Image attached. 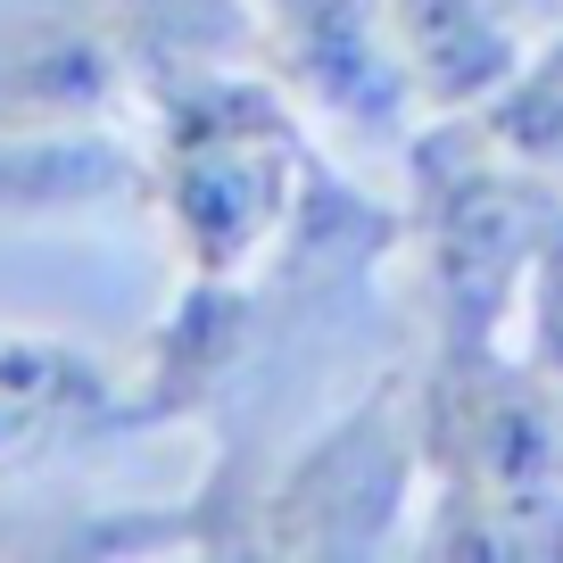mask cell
Returning a JSON list of instances; mask_svg holds the SVG:
<instances>
[{"label":"cell","mask_w":563,"mask_h":563,"mask_svg":"<svg viewBox=\"0 0 563 563\" xmlns=\"http://www.w3.org/2000/svg\"><path fill=\"white\" fill-rule=\"evenodd\" d=\"M406 183H415L406 232L440 290V340H506V323L522 316V282L547 241V216L563 208V183L506 158L473 108L415 124Z\"/></svg>","instance_id":"1"},{"label":"cell","mask_w":563,"mask_h":563,"mask_svg":"<svg viewBox=\"0 0 563 563\" xmlns=\"http://www.w3.org/2000/svg\"><path fill=\"white\" fill-rule=\"evenodd\" d=\"M422 489L415 373H373L349 406L316 422V440L265 473L257 555H382Z\"/></svg>","instance_id":"2"},{"label":"cell","mask_w":563,"mask_h":563,"mask_svg":"<svg viewBox=\"0 0 563 563\" xmlns=\"http://www.w3.org/2000/svg\"><path fill=\"white\" fill-rule=\"evenodd\" d=\"M422 481L448 497H555L563 489V382L506 340H440L415 382Z\"/></svg>","instance_id":"3"},{"label":"cell","mask_w":563,"mask_h":563,"mask_svg":"<svg viewBox=\"0 0 563 563\" xmlns=\"http://www.w3.org/2000/svg\"><path fill=\"white\" fill-rule=\"evenodd\" d=\"M249 9H257V67L307 117L406 158L422 100L406 84L389 0H249Z\"/></svg>","instance_id":"4"},{"label":"cell","mask_w":563,"mask_h":563,"mask_svg":"<svg viewBox=\"0 0 563 563\" xmlns=\"http://www.w3.org/2000/svg\"><path fill=\"white\" fill-rule=\"evenodd\" d=\"M141 108V75L91 0H0V133L117 124Z\"/></svg>","instance_id":"5"},{"label":"cell","mask_w":563,"mask_h":563,"mask_svg":"<svg viewBox=\"0 0 563 563\" xmlns=\"http://www.w3.org/2000/svg\"><path fill=\"white\" fill-rule=\"evenodd\" d=\"M133 431V389L108 356L42 332H0V481Z\"/></svg>","instance_id":"6"},{"label":"cell","mask_w":563,"mask_h":563,"mask_svg":"<svg viewBox=\"0 0 563 563\" xmlns=\"http://www.w3.org/2000/svg\"><path fill=\"white\" fill-rule=\"evenodd\" d=\"M124 199H150V150L117 124H42L0 133V232L9 224H67Z\"/></svg>","instance_id":"7"},{"label":"cell","mask_w":563,"mask_h":563,"mask_svg":"<svg viewBox=\"0 0 563 563\" xmlns=\"http://www.w3.org/2000/svg\"><path fill=\"white\" fill-rule=\"evenodd\" d=\"M389 25H398V58L422 117L481 108L522 58V34L497 0H389Z\"/></svg>","instance_id":"8"},{"label":"cell","mask_w":563,"mask_h":563,"mask_svg":"<svg viewBox=\"0 0 563 563\" xmlns=\"http://www.w3.org/2000/svg\"><path fill=\"white\" fill-rule=\"evenodd\" d=\"M91 18L133 58L141 91L166 84V75H191V67L257 58V9L249 0H91Z\"/></svg>","instance_id":"9"},{"label":"cell","mask_w":563,"mask_h":563,"mask_svg":"<svg viewBox=\"0 0 563 563\" xmlns=\"http://www.w3.org/2000/svg\"><path fill=\"white\" fill-rule=\"evenodd\" d=\"M473 117H481V133H489L506 158H522L530 175L563 183V18L522 42L514 75L473 108Z\"/></svg>","instance_id":"10"},{"label":"cell","mask_w":563,"mask_h":563,"mask_svg":"<svg viewBox=\"0 0 563 563\" xmlns=\"http://www.w3.org/2000/svg\"><path fill=\"white\" fill-rule=\"evenodd\" d=\"M497 9H506V18H514V34H547V25H555L563 18V0H497Z\"/></svg>","instance_id":"11"}]
</instances>
